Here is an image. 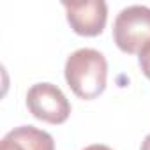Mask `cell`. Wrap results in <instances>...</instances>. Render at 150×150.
<instances>
[{"label":"cell","mask_w":150,"mask_h":150,"mask_svg":"<svg viewBox=\"0 0 150 150\" xmlns=\"http://www.w3.org/2000/svg\"><path fill=\"white\" fill-rule=\"evenodd\" d=\"M65 81L78 97L90 101L99 97L106 88L108 62L104 55L92 48H80L67 57Z\"/></svg>","instance_id":"obj_1"},{"label":"cell","mask_w":150,"mask_h":150,"mask_svg":"<svg viewBox=\"0 0 150 150\" xmlns=\"http://www.w3.org/2000/svg\"><path fill=\"white\" fill-rule=\"evenodd\" d=\"M113 41L124 53H138L150 44V7L129 6L113 23Z\"/></svg>","instance_id":"obj_2"},{"label":"cell","mask_w":150,"mask_h":150,"mask_svg":"<svg viewBox=\"0 0 150 150\" xmlns=\"http://www.w3.org/2000/svg\"><path fill=\"white\" fill-rule=\"evenodd\" d=\"M28 111L48 124H64L71 115V104L64 92L53 83H35L27 92Z\"/></svg>","instance_id":"obj_3"},{"label":"cell","mask_w":150,"mask_h":150,"mask_svg":"<svg viewBox=\"0 0 150 150\" xmlns=\"http://www.w3.org/2000/svg\"><path fill=\"white\" fill-rule=\"evenodd\" d=\"M71 28L85 37L99 35L108 20V6L104 0H81V2H62Z\"/></svg>","instance_id":"obj_4"},{"label":"cell","mask_w":150,"mask_h":150,"mask_svg":"<svg viewBox=\"0 0 150 150\" xmlns=\"http://www.w3.org/2000/svg\"><path fill=\"white\" fill-rule=\"evenodd\" d=\"M0 150H55V141L46 131L34 125H21L2 138Z\"/></svg>","instance_id":"obj_5"},{"label":"cell","mask_w":150,"mask_h":150,"mask_svg":"<svg viewBox=\"0 0 150 150\" xmlns=\"http://www.w3.org/2000/svg\"><path fill=\"white\" fill-rule=\"evenodd\" d=\"M138 62H139V67H141L143 74L150 80V44H146V46L139 51Z\"/></svg>","instance_id":"obj_6"},{"label":"cell","mask_w":150,"mask_h":150,"mask_svg":"<svg viewBox=\"0 0 150 150\" xmlns=\"http://www.w3.org/2000/svg\"><path fill=\"white\" fill-rule=\"evenodd\" d=\"M83 150H111V148L106 146V145H99V143H96V145H88V146L83 148Z\"/></svg>","instance_id":"obj_7"},{"label":"cell","mask_w":150,"mask_h":150,"mask_svg":"<svg viewBox=\"0 0 150 150\" xmlns=\"http://www.w3.org/2000/svg\"><path fill=\"white\" fill-rule=\"evenodd\" d=\"M139 150H150V134L145 136V139L141 141V148Z\"/></svg>","instance_id":"obj_8"}]
</instances>
